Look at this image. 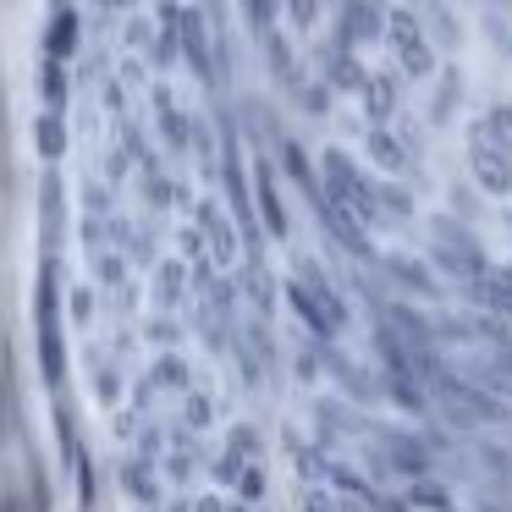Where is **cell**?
<instances>
[{"instance_id":"obj_1","label":"cell","mask_w":512,"mask_h":512,"mask_svg":"<svg viewBox=\"0 0 512 512\" xmlns=\"http://www.w3.org/2000/svg\"><path fill=\"white\" fill-rule=\"evenodd\" d=\"M474 171H479V182H485L490 193L512 188V160H507V149H496V144H479L474 138Z\"/></svg>"},{"instance_id":"obj_3","label":"cell","mask_w":512,"mask_h":512,"mask_svg":"<svg viewBox=\"0 0 512 512\" xmlns=\"http://www.w3.org/2000/svg\"><path fill=\"white\" fill-rule=\"evenodd\" d=\"M325 177L336 182V199H342V204H353V210H369V193H364V182L353 177V166H347L342 155H331V160H325Z\"/></svg>"},{"instance_id":"obj_4","label":"cell","mask_w":512,"mask_h":512,"mask_svg":"<svg viewBox=\"0 0 512 512\" xmlns=\"http://www.w3.org/2000/svg\"><path fill=\"white\" fill-rule=\"evenodd\" d=\"M474 292L490 303V309H507V314H512V270H479V276H474Z\"/></svg>"},{"instance_id":"obj_5","label":"cell","mask_w":512,"mask_h":512,"mask_svg":"<svg viewBox=\"0 0 512 512\" xmlns=\"http://www.w3.org/2000/svg\"><path fill=\"white\" fill-rule=\"evenodd\" d=\"M474 138H479V144H496V149H507V155H512V111H490L485 122L474 127Z\"/></svg>"},{"instance_id":"obj_2","label":"cell","mask_w":512,"mask_h":512,"mask_svg":"<svg viewBox=\"0 0 512 512\" xmlns=\"http://www.w3.org/2000/svg\"><path fill=\"white\" fill-rule=\"evenodd\" d=\"M391 34H397L402 67H408V72H430V50H424V39H419V34H413V17H408V12L391 17Z\"/></svg>"}]
</instances>
